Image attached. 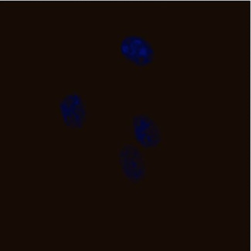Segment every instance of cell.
<instances>
[{
  "instance_id": "1",
  "label": "cell",
  "mask_w": 251,
  "mask_h": 251,
  "mask_svg": "<svg viewBox=\"0 0 251 251\" xmlns=\"http://www.w3.org/2000/svg\"><path fill=\"white\" fill-rule=\"evenodd\" d=\"M122 57L139 68L152 64L155 52L152 44L138 35H127L122 39L119 46Z\"/></svg>"
},
{
  "instance_id": "2",
  "label": "cell",
  "mask_w": 251,
  "mask_h": 251,
  "mask_svg": "<svg viewBox=\"0 0 251 251\" xmlns=\"http://www.w3.org/2000/svg\"><path fill=\"white\" fill-rule=\"evenodd\" d=\"M119 162L122 174L132 183H139L147 175V163L143 153L137 146L125 144L119 152Z\"/></svg>"
},
{
  "instance_id": "3",
  "label": "cell",
  "mask_w": 251,
  "mask_h": 251,
  "mask_svg": "<svg viewBox=\"0 0 251 251\" xmlns=\"http://www.w3.org/2000/svg\"><path fill=\"white\" fill-rule=\"evenodd\" d=\"M60 117L64 126L71 129H81L87 120V107L81 95L68 94L59 103Z\"/></svg>"
},
{
  "instance_id": "4",
  "label": "cell",
  "mask_w": 251,
  "mask_h": 251,
  "mask_svg": "<svg viewBox=\"0 0 251 251\" xmlns=\"http://www.w3.org/2000/svg\"><path fill=\"white\" fill-rule=\"evenodd\" d=\"M132 129L137 142L145 149H155L162 142L160 127L148 115H137L133 117Z\"/></svg>"
}]
</instances>
